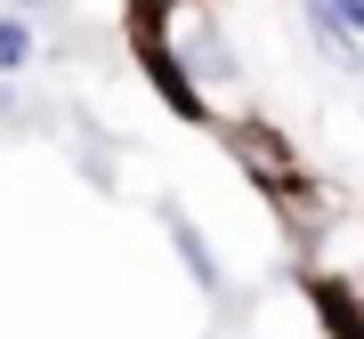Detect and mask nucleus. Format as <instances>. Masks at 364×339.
Wrapping results in <instances>:
<instances>
[{"mask_svg":"<svg viewBox=\"0 0 364 339\" xmlns=\"http://www.w3.org/2000/svg\"><path fill=\"white\" fill-rule=\"evenodd\" d=\"M0 121H25V97H16V81H0Z\"/></svg>","mask_w":364,"mask_h":339,"instance_id":"obj_10","label":"nucleus"},{"mask_svg":"<svg viewBox=\"0 0 364 339\" xmlns=\"http://www.w3.org/2000/svg\"><path fill=\"white\" fill-rule=\"evenodd\" d=\"M170 57H178V73L195 81L203 97H210V89H235V81H243V57H235V40L210 25V16H186V33L170 40Z\"/></svg>","mask_w":364,"mask_h":339,"instance_id":"obj_1","label":"nucleus"},{"mask_svg":"<svg viewBox=\"0 0 364 339\" xmlns=\"http://www.w3.org/2000/svg\"><path fill=\"white\" fill-rule=\"evenodd\" d=\"M33 57H41V33H33V16H16V9H0V81H16V73H33Z\"/></svg>","mask_w":364,"mask_h":339,"instance_id":"obj_6","label":"nucleus"},{"mask_svg":"<svg viewBox=\"0 0 364 339\" xmlns=\"http://www.w3.org/2000/svg\"><path fill=\"white\" fill-rule=\"evenodd\" d=\"M154 218H162V235H170V250H178V267L195 274V291H203L210 307H219V299H227V267H219V250H210V235H203L195 218H186V202H170V194L154 202Z\"/></svg>","mask_w":364,"mask_h":339,"instance_id":"obj_2","label":"nucleus"},{"mask_svg":"<svg viewBox=\"0 0 364 339\" xmlns=\"http://www.w3.org/2000/svg\"><path fill=\"white\" fill-rule=\"evenodd\" d=\"M324 16H332L348 40H364V0H324Z\"/></svg>","mask_w":364,"mask_h":339,"instance_id":"obj_8","label":"nucleus"},{"mask_svg":"<svg viewBox=\"0 0 364 339\" xmlns=\"http://www.w3.org/2000/svg\"><path fill=\"white\" fill-rule=\"evenodd\" d=\"M73 170L97 186V194H114V186H122V154H114V138L81 121V130H73Z\"/></svg>","mask_w":364,"mask_h":339,"instance_id":"obj_5","label":"nucleus"},{"mask_svg":"<svg viewBox=\"0 0 364 339\" xmlns=\"http://www.w3.org/2000/svg\"><path fill=\"white\" fill-rule=\"evenodd\" d=\"M227 154H235V162H243V170H251V178H259V186H267V194H284V186L299 178V162H291V154H275V138L259 130V121H235V130H227Z\"/></svg>","mask_w":364,"mask_h":339,"instance_id":"obj_4","label":"nucleus"},{"mask_svg":"<svg viewBox=\"0 0 364 339\" xmlns=\"http://www.w3.org/2000/svg\"><path fill=\"white\" fill-rule=\"evenodd\" d=\"M146 16H170V9H195V0H138Z\"/></svg>","mask_w":364,"mask_h":339,"instance_id":"obj_11","label":"nucleus"},{"mask_svg":"<svg viewBox=\"0 0 364 339\" xmlns=\"http://www.w3.org/2000/svg\"><path fill=\"white\" fill-rule=\"evenodd\" d=\"M308 40H316V49H324V57H332V65L348 73V81L364 73V40H348V33L332 25V16H324V0H308Z\"/></svg>","mask_w":364,"mask_h":339,"instance_id":"obj_7","label":"nucleus"},{"mask_svg":"<svg viewBox=\"0 0 364 339\" xmlns=\"http://www.w3.org/2000/svg\"><path fill=\"white\" fill-rule=\"evenodd\" d=\"M138 65H146V81L162 89V105L178 121H210V97L195 89V81L178 73V57H170V40H154V33H138Z\"/></svg>","mask_w":364,"mask_h":339,"instance_id":"obj_3","label":"nucleus"},{"mask_svg":"<svg viewBox=\"0 0 364 339\" xmlns=\"http://www.w3.org/2000/svg\"><path fill=\"white\" fill-rule=\"evenodd\" d=\"M9 9H16V16H33V25H41V16H65V0H9Z\"/></svg>","mask_w":364,"mask_h":339,"instance_id":"obj_9","label":"nucleus"}]
</instances>
